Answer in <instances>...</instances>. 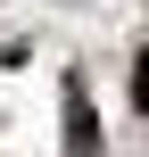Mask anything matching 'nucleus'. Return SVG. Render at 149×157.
<instances>
[{"mask_svg":"<svg viewBox=\"0 0 149 157\" xmlns=\"http://www.w3.org/2000/svg\"><path fill=\"white\" fill-rule=\"evenodd\" d=\"M66 149L100 157V116H91V91H83V83H66Z\"/></svg>","mask_w":149,"mask_h":157,"instance_id":"f257e3e1","label":"nucleus"},{"mask_svg":"<svg viewBox=\"0 0 149 157\" xmlns=\"http://www.w3.org/2000/svg\"><path fill=\"white\" fill-rule=\"evenodd\" d=\"M133 108H141V116H149V50H141V58H133Z\"/></svg>","mask_w":149,"mask_h":157,"instance_id":"f03ea898","label":"nucleus"}]
</instances>
